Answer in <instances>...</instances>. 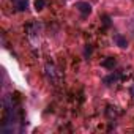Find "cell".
Returning <instances> with one entry per match:
<instances>
[{"mask_svg":"<svg viewBox=\"0 0 134 134\" xmlns=\"http://www.w3.org/2000/svg\"><path fill=\"white\" fill-rule=\"evenodd\" d=\"M114 41H115V44H117L118 47H121V49L128 47V41H126V38H125V36H121L120 33L114 35Z\"/></svg>","mask_w":134,"mask_h":134,"instance_id":"4","label":"cell"},{"mask_svg":"<svg viewBox=\"0 0 134 134\" xmlns=\"http://www.w3.org/2000/svg\"><path fill=\"white\" fill-rule=\"evenodd\" d=\"M118 79H120V76L112 73V74H109V76H106V77L103 79V84H106V85H112V84H115Z\"/></svg>","mask_w":134,"mask_h":134,"instance_id":"5","label":"cell"},{"mask_svg":"<svg viewBox=\"0 0 134 134\" xmlns=\"http://www.w3.org/2000/svg\"><path fill=\"white\" fill-rule=\"evenodd\" d=\"M44 7H46V0H36L35 2V10L36 11H41Z\"/></svg>","mask_w":134,"mask_h":134,"instance_id":"7","label":"cell"},{"mask_svg":"<svg viewBox=\"0 0 134 134\" xmlns=\"http://www.w3.org/2000/svg\"><path fill=\"white\" fill-rule=\"evenodd\" d=\"M46 76H47V79L51 81V82H57L58 79H57V74H55V68L52 65H46Z\"/></svg>","mask_w":134,"mask_h":134,"instance_id":"2","label":"cell"},{"mask_svg":"<svg viewBox=\"0 0 134 134\" xmlns=\"http://www.w3.org/2000/svg\"><path fill=\"white\" fill-rule=\"evenodd\" d=\"M129 92H131V96H134V84L131 85V88H129Z\"/></svg>","mask_w":134,"mask_h":134,"instance_id":"9","label":"cell"},{"mask_svg":"<svg viewBox=\"0 0 134 134\" xmlns=\"http://www.w3.org/2000/svg\"><path fill=\"white\" fill-rule=\"evenodd\" d=\"M76 8L77 11L82 14V16H88L92 13V5L88 2H84V0H81V2H76Z\"/></svg>","mask_w":134,"mask_h":134,"instance_id":"1","label":"cell"},{"mask_svg":"<svg viewBox=\"0 0 134 134\" xmlns=\"http://www.w3.org/2000/svg\"><path fill=\"white\" fill-rule=\"evenodd\" d=\"M13 5L18 11H25L29 8V0H13Z\"/></svg>","mask_w":134,"mask_h":134,"instance_id":"3","label":"cell"},{"mask_svg":"<svg viewBox=\"0 0 134 134\" xmlns=\"http://www.w3.org/2000/svg\"><path fill=\"white\" fill-rule=\"evenodd\" d=\"M109 21H110V19H109V18H107V16H106V18H104V24H106V25H109V24H110V22H109Z\"/></svg>","mask_w":134,"mask_h":134,"instance_id":"8","label":"cell"},{"mask_svg":"<svg viewBox=\"0 0 134 134\" xmlns=\"http://www.w3.org/2000/svg\"><path fill=\"white\" fill-rule=\"evenodd\" d=\"M115 58H112V57H107L106 60H103V63H101V66H104V68H107V70H114V66H115Z\"/></svg>","mask_w":134,"mask_h":134,"instance_id":"6","label":"cell"}]
</instances>
